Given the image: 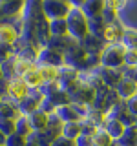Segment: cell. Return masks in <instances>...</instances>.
Wrapping results in <instances>:
<instances>
[{
	"instance_id": "obj_1",
	"label": "cell",
	"mask_w": 137,
	"mask_h": 146,
	"mask_svg": "<svg viewBox=\"0 0 137 146\" xmlns=\"http://www.w3.org/2000/svg\"><path fill=\"white\" fill-rule=\"evenodd\" d=\"M68 31L70 36L77 42H82L86 36L90 35V27H88V17L82 13L80 7H71L70 15H68Z\"/></svg>"
},
{
	"instance_id": "obj_2",
	"label": "cell",
	"mask_w": 137,
	"mask_h": 146,
	"mask_svg": "<svg viewBox=\"0 0 137 146\" xmlns=\"http://www.w3.org/2000/svg\"><path fill=\"white\" fill-rule=\"evenodd\" d=\"M124 53L126 48L121 42L119 44H108L100 53V68L108 70H122L124 68Z\"/></svg>"
},
{
	"instance_id": "obj_3",
	"label": "cell",
	"mask_w": 137,
	"mask_h": 146,
	"mask_svg": "<svg viewBox=\"0 0 137 146\" xmlns=\"http://www.w3.org/2000/svg\"><path fill=\"white\" fill-rule=\"evenodd\" d=\"M68 91V97H70V102L71 104H79V106H84L88 108L93 104L95 100V95H97V91L93 88H90V86H86L84 82H77V84H73Z\"/></svg>"
},
{
	"instance_id": "obj_4",
	"label": "cell",
	"mask_w": 137,
	"mask_h": 146,
	"mask_svg": "<svg viewBox=\"0 0 137 146\" xmlns=\"http://www.w3.org/2000/svg\"><path fill=\"white\" fill-rule=\"evenodd\" d=\"M86 62H88V53L82 48L80 42L71 46L66 53H64V64L70 68H75L77 71H86Z\"/></svg>"
},
{
	"instance_id": "obj_5",
	"label": "cell",
	"mask_w": 137,
	"mask_h": 146,
	"mask_svg": "<svg viewBox=\"0 0 137 146\" xmlns=\"http://www.w3.org/2000/svg\"><path fill=\"white\" fill-rule=\"evenodd\" d=\"M42 9L48 20H59V18H68L71 11V2H62V0H46L42 2Z\"/></svg>"
},
{
	"instance_id": "obj_6",
	"label": "cell",
	"mask_w": 137,
	"mask_h": 146,
	"mask_svg": "<svg viewBox=\"0 0 137 146\" xmlns=\"http://www.w3.org/2000/svg\"><path fill=\"white\" fill-rule=\"evenodd\" d=\"M40 91H42L44 99L49 100V102L53 104V108H61L64 106V104H70V97H68V91H64L59 88V84H44L42 88H40Z\"/></svg>"
},
{
	"instance_id": "obj_7",
	"label": "cell",
	"mask_w": 137,
	"mask_h": 146,
	"mask_svg": "<svg viewBox=\"0 0 137 146\" xmlns=\"http://www.w3.org/2000/svg\"><path fill=\"white\" fill-rule=\"evenodd\" d=\"M44 100V95L40 90H29V93L18 102V113L20 115H31L33 111L40 108V102Z\"/></svg>"
},
{
	"instance_id": "obj_8",
	"label": "cell",
	"mask_w": 137,
	"mask_h": 146,
	"mask_svg": "<svg viewBox=\"0 0 137 146\" xmlns=\"http://www.w3.org/2000/svg\"><path fill=\"white\" fill-rule=\"evenodd\" d=\"M124 29H126V26L122 24L121 20H113V22H110V24H106L104 33H102L104 44L108 46V44H119V42H122Z\"/></svg>"
},
{
	"instance_id": "obj_9",
	"label": "cell",
	"mask_w": 137,
	"mask_h": 146,
	"mask_svg": "<svg viewBox=\"0 0 137 146\" xmlns=\"http://www.w3.org/2000/svg\"><path fill=\"white\" fill-rule=\"evenodd\" d=\"M37 66H55V68H62L64 66V55L59 53V51H55V49H49V48H40Z\"/></svg>"
},
{
	"instance_id": "obj_10",
	"label": "cell",
	"mask_w": 137,
	"mask_h": 146,
	"mask_svg": "<svg viewBox=\"0 0 137 146\" xmlns=\"http://www.w3.org/2000/svg\"><path fill=\"white\" fill-rule=\"evenodd\" d=\"M79 73L80 71H77L75 68H70V66H64L59 70V79H57V84H59V88L61 90H70L73 84H77L79 82Z\"/></svg>"
},
{
	"instance_id": "obj_11",
	"label": "cell",
	"mask_w": 137,
	"mask_h": 146,
	"mask_svg": "<svg viewBox=\"0 0 137 146\" xmlns=\"http://www.w3.org/2000/svg\"><path fill=\"white\" fill-rule=\"evenodd\" d=\"M27 93H29V88H27V84L24 82V79H20V77H13V79L9 80L7 97L11 99V100H15V102H20V100L24 99Z\"/></svg>"
},
{
	"instance_id": "obj_12",
	"label": "cell",
	"mask_w": 137,
	"mask_h": 146,
	"mask_svg": "<svg viewBox=\"0 0 137 146\" xmlns=\"http://www.w3.org/2000/svg\"><path fill=\"white\" fill-rule=\"evenodd\" d=\"M75 44H77V40H73L70 35H66V36H49L46 48L55 49V51H59V53L64 55L68 49L71 48V46H75Z\"/></svg>"
},
{
	"instance_id": "obj_13",
	"label": "cell",
	"mask_w": 137,
	"mask_h": 146,
	"mask_svg": "<svg viewBox=\"0 0 137 146\" xmlns=\"http://www.w3.org/2000/svg\"><path fill=\"white\" fill-rule=\"evenodd\" d=\"M99 70V73H100V79H102V82H104V86L106 88H110V90H113L115 86L119 84V82L122 80V73H121V70H108V68H97Z\"/></svg>"
},
{
	"instance_id": "obj_14",
	"label": "cell",
	"mask_w": 137,
	"mask_h": 146,
	"mask_svg": "<svg viewBox=\"0 0 137 146\" xmlns=\"http://www.w3.org/2000/svg\"><path fill=\"white\" fill-rule=\"evenodd\" d=\"M20 36L18 29L11 22H6V24H0V44H7V46H13L17 42V38Z\"/></svg>"
},
{
	"instance_id": "obj_15",
	"label": "cell",
	"mask_w": 137,
	"mask_h": 146,
	"mask_svg": "<svg viewBox=\"0 0 137 146\" xmlns=\"http://www.w3.org/2000/svg\"><path fill=\"white\" fill-rule=\"evenodd\" d=\"M27 121H29V126H31V131H44L48 128V121H49V115L40 110L33 111L31 115H27Z\"/></svg>"
},
{
	"instance_id": "obj_16",
	"label": "cell",
	"mask_w": 137,
	"mask_h": 146,
	"mask_svg": "<svg viewBox=\"0 0 137 146\" xmlns=\"http://www.w3.org/2000/svg\"><path fill=\"white\" fill-rule=\"evenodd\" d=\"M80 44H82V48L86 49V53H88V55H100V53H102V49L106 48L104 40L99 38V36H95V35H88Z\"/></svg>"
},
{
	"instance_id": "obj_17",
	"label": "cell",
	"mask_w": 137,
	"mask_h": 146,
	"mask_svg": "<svg viewBox=\"0 0 137 146\" xmlns=\"http://www.w3.org/2000/svg\"><path fill=\"white\" fill-rule=\"evenodd\" d=\"M113 90H115V93L119 95V99H121V100H128L130 97H134V95L137 93V82L122 79Z\"/></svg>"
},
{
	"instance_id": "obj_18",
	"label": "cell",
	"mask_w": 137,
	"mask_h": 146,
	"mask_svg": "<svg viewBox=\"0 0 137 146\" xmlns=\"http://www.w3.org/2000/svg\"><path fill=\"white\" fill-rule=\"evenodd\" d=\"M104 130L110 133V137H112L113 141H119L121 139V135L124 133V130H126V126L122 124L119 119H113V117H108L106 115V121H104Z\"/></svg>"
},
{
	"instance_id": "obj_19",
	"label": "cell",
	"mask_w": 137,
	"mask_h": 146,
	"mask_svg": "<svg viewBox=\"0 0 137 146\" xmlns=\"http://www.w3.org/2000/svg\"><path fill=\"white\" fill-rule=\"evenodd\" d=\"M18 113V102L11 100L9 97H4L0 100V119H17Z\"/></svg>"
},
{
	"instance_id": "obj_20",
	"label": "cell",
	"mask_w": 137,
	"mask_h": 146,
	"mask_svg": "<svg viewBox=\"0 0 137 146\" xmlns=\"http://www.w3.org/2000/svg\"><path fill=\"white\" fill-rule=\"evenodd\" d=\"M82 13H84L88 18H95V17H102L104 11V2L100 0H84L82 2Z\"/></svg>"
},
{
	"instance_id": "obj_21",
	"label": "cell",
	"mask_w": 137,
	"mask_h": 146,
	"mask_svg": "<svg viewBox=\"0 0 137 146\" xmlns=\"http://www.w3.org/2000/svg\"><path fill=\"white\" fill-rule=\"evenodd\" d=\"M57 139L53 133H49L48 130L44 131H35V133H31L27 137V143H33L37 146H51V143Z\"/></svg>"
},
{
	"instance_id": "obj_22",
	"label": "cell",
	"mask_w": 137,
	"mask_h": 146,
	"mask_svg": "<svg viewBox=\"0 0 137 146\" xmlns=\"http://www.w3.org/2000/svg\"><path fill=\"white\" fill-rule=\"evenodd\" d=\"M37 70L40 71V75H42L44 84H57L59 70H61V68H55V66H37Z\"/></svg>"
},
{
	"instance_id": "obj_23",
	"label": "cell",
	"mask_w": 137,
	"mask_h": 146,
	"mask_svg": "<svg viewBox=\"0 0 137 146\" xmlns=\"http://www.w3.org/2000/svg\"><path fill=\"white\" fill-rule=\"evenodd\" d=\"M24 82L27 84L29 90H40L44 86V79H42V75H40V71L37 70V68H33V70L24 77Z\"/></svg>"
},
{
	"instance_id": "obj_24",
	"label": "cell",
	"mask_w": 137,
	"mask_h": 146,
	"mask_svg": "<svg viewBox=\"0 0 137 146\" xmlns=\"http://www.w3.org/2000/svg\"><path fill=\"white\" fill-rule=\"evenodd\" d=\"M49 33H51V36H66V35H70V31H68V20L66 18L49 20Z\"/></svg>"
},
{
	"instance_id": "obj_25",
	"label": "cell",
	"mask_w": 137,
	"mask_h": 146,
	"mask_svg": "<svg viewBox=\"0 0 137 146\" xmlns=\"http://www.w3.org/2000/svg\"><path fill=\"white\" fill-rule=\"evenodd\" d=\"M82 133L80 122H64L62 124V137L70 141H77V137Z\"/></svg>"
},
{
	"instance_id": "obj_26",
	"label": "cell",
	"mask_w": 137,
	"mask_h": 146,
	"mask_svg": "<svg viewBox=\"0 0 137 146\" xmlns=\"http://www.w3.org/2000/svg\"><path fill=\"white\" fill-rule=\"evenodd\" d=\"M117 143H119V146H137V128L128 126Z\"/></svg>"
},
{
	"instance_id": "obj_27",
	"label": "cell",
	"mask_w": 137,
	"mask_h": 146,
	"mask_svg": "<svg viewBox=\"0 0 137 146\" xmlns=\"http://www.w3.org/2000/svg\"><path fill=\"white\" fill-rule=\"evenodd\" d=\"M91 139H93V146H112L113 143H115L104 128H99V130L91 135Z\"/></svg>"
},
{
	"instance_id": "obj_28",
	"label": "cell",
	"mask_w": 137,
	"mask_h": 146,
	"mask_svg": "<svg viewBox=\"0 0 137 146\" xmlns=\"http://www.w3.org/2000/svg\"><path fill=\"white\" fill-rule=\"evenodd\" d=\"M121 44L126 49H137V27H126Z\"/></svg>"
},
{
	"instance_id": "obj_29",
	"label": "cell",
	"mask_w": 137,
	"mask_h": 146,
	"mask_svg": "<svg viewBox=\"0 0 137 146\" xmlns=\"http://www.w3.org/2000/svg\"><path fill=\"white\" fill-rule=\"evenodd\" d=\"M33 68H37V64L33 62H27V60H20V58L15 57V77H20V79H24V77L29 73Z\"/></svg>"
},
{
	"instance_id": "obj_30",
	"label": "cell",
	"mask_w": 137,
	"mask_h": 146,
	"mask_svg": "<svg viewBox=\"0 0 137 146\" xmlns=\"http://www.w3.org/2000/svg\"><path fill=\"white\" fill-rule=\"evenodd\" d=\"M15 126H17V131L15 133L22 135V137H29L33 131H31V126H29V121H27L26 115H18L15 119Z\"/></svg>"
},
{
	"instance_id": "obj_31",
	"label": "cell",
	"mask_w": 137,
	"mask_h": 146,
	"mask_svg": "<svg viewBox=\"0 0 137 146\" xmlns=\"http://www.w3.org/2000/svg\"><path fill=\"white\" fill-rule=\"evenodd\" d=\"M62 124H64V122L61 121V119L55 115V113H51V115H49L48 128H46V130H48L49 133H53L55 137H61L62 135Z\"/></svg>"
},
{
	"instance_id": "obj_32",
	"label": "cell",
	"mask_w": 137,
	"mask_h": 146,
	"mask_svg": "<svg viewBox=\"0 0 137 146\" xmlns=\"http://www.w3.org/2000/svg\"><path fill=\"white\" fill-rule=\"evenodd\" d=\"M0 131H2L6 137L13 135L17 131V126H15V119H0Z\"/></svg>"
},
{
	"instance_id": "obj_33",
	"label": "cell",
	"mask_w": 137,
	"mask_h": 146,
	"mask_svg": "<svg viewBox=\"0 0 137 146\" xmlns=\"http://www.w3.org/2000/svg\"><path fill=\"white\" fill-rule=\"evenodd\" d=\"M2 66V73H4V79L11 80L13 77H15V57H11L9 60H6L4 64H0Z\"/></svg>"
},
{
	"instance_id": "obj_34",
	"label": "cell",
	"mask_w": 137,
	"mask_h": 146,
	"mask_svg": "<svg viewBox=\"0 0 137 146\" xmlns=\"http://www.w3.org/2000/svg\"><path fill=\"white\" fill-rule=\"evenodd\" d=\"M6 146H27V137L13 133V135H9L6 139Z\"/></svg>"
},
{
	"instance_id": "obj_35",
	"label": "cell",
	"mask_w": 137,
	"mask_h": 146,
	"mask_svg": "<svg viewBox=\"0 0 137 146\" xmlns=\"http://www.w3.org/2000/svg\"><path fill=\"white\" fill-rule=\"evenodd\" d=\"M124 68H137V49H126Z\"/></svg>"
},
{
	"instance_id": "obj_36",
	"label": "cell",
	"mask_w": 137,
	"mask_h": 146,
	"mask_svg": "<svg viewBox=\"0 0 137 146\" xmlns=\"http://www.w3.org/2000/svg\"><path fill=\"white\" fill-rule=\"evenodd\" d=\"M11 57H15L13 53V48L7 44H0V64H4L6 60H9Z\"/></svg>"
},
{
	"instance_id": "obj_37",
	"label": "cell",
	"mask_w": 137,
	"mask_h": 146,
	"mask_svg": "<svg viewBox=\"0 0 137 146\" xmlns=\"http://www.w3.org/2000/svg\"><path fill=\"white\" fill-rule=\"evenodd\" d=\"M124 106H126V111L135 119L137 117V93L134 95V97H130L128 100H124Z\"/></svg>"
},
{
	"instance_id": "obj_38",
	"label": "cell",
	"mask_w": 137,
	"mask_h": 146,
	"mask_svg": "<svg viewBox=\"0 0 137 146\" xmlns=\"http://www.w3.org/2000/svg\"><path fill=\"white\" fill-rule=\"evenodd\" d=\"M75 146H93V139H91V135L80 133L75 141Z\"/></svg>"
},
{
	"instance_id": "obj_39",
	"label": "cell",
	"mask_w": 137,
	"mask_h": 146,
	"mask_svg": "<svg viewBox=\"0 0 137 146\" xmlns=\"http://www.w3.org/2000/svg\"><path fill=\"white\" fill-rule=\"evenodd\" d=\"M51 146H75V141H70V139H66V137L61 135L51 143Z\"/></svg>"
},
{
	"instance_id": "obj_40",
	"label": "cell",
	"mask_w": 137,
	"mask_h": 146,
	"mask_svg": "<svg viewBox=\"0 0 137 146\" xmlns=\"http://www.w3.org/2000/svg\"><path fill=\"white\" fill-rule=\"evenodd\" d=\"M7 88H9V80L2 79V80H0V99L7 97Z\"/></svg>"
},
{
	"instance_id": "obj_41",
	"label": "cell",
	"mask_w": 137,
	"mask_h": 146,
	"mask_svg": "<svg viewBox=\"0 0 137 146\" xmlns=\"http://www.w3.org/2000/svg\"><path fill=\"white\" fill-rule=\"evenodd\" d=\"M6 139H7V137L4 135L2 131H0V146H6Z\"/></svg>"
},
{
	"instance_id": "obj_42",
	"label": "cell",
	"mask_w": 137,
	"mask_h": 146,
	"mask_svg": "<svg viewBox=\"0 0 137 146\" xmlns=\"http://www.w3.org/2000/svg\"><path fill=\"white\" fill-rule=\"evenodd\" d=\"M4 79V73H2V66H0V80Z\"/></svg>"
},
{
	"instance_id": "obj_43",
	"label": "cell",
	"mask_w": 137,
	"mask_h": 146,
	"mask_svg": "<svg viewBox=\"0 0 137 146\" xmlns=\"http://www.w3.org/2000/svg\"><path fill=\"white\" fill-rule=\"evenodd\" d=\"M134 126H135V128H137V117H135V121H134Z\"/></svg>"
},
{
	"instance_id": "obj_44",
	"label": "cell",
	"mask_w": 137,
	"mask_h": 146,
	"mask_svg": "<svg viewBox=\"0 0 137 146\" xmlns=\"http://www.w3.org/2000/svg\"><path fill=\"white\" fill-rule=\"evenodd\" d=\"M112 146H119V143H117V141H115V143H113V144H112Z\"/></svg>"
}]
</instances>
